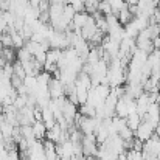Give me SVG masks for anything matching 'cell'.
<instances>
[{
    "mask_svg": "<svg viewBox=\"0 0 160 160\" xmlns=\"http://www.w3.org/2000/svg\"><path fill=\"white\" fill-rule=\"evenodd\" d=\"M81 145H82V154H84L86 157H89V156H97V154H98V146H100V143H98L95 134H87V135H84Z\"/></svg>",
    "mask_w": 160,
    "mask_h": 160,
    "instance_id": "1",
    "label": "cell"
},
{
    "mask_svg": "<svg viewBox=\"0 0 160 160\" xmlns=\"http://www.w3.org/2000/svg\"><path fill=\"white\" fill-rule=\"evenodd\" d=\"M154 131H156V124H152V123L148 121V120H143L142 124L138 126V129L135 131V137L145 143L146 140H149V138L154 135Z\"/></svg>",
    "mask_w": 160,
    "mask_h": 160,
    "instance_id": "2",
    "label": "cell"
},
{
    "mask_svg": "<svg viewBox=\"0 0 160 160\" xmlns=\"http://www.w3.org/2000/svg\"><path fill=\"white\" fill-rule=\"evenodd\" d=\"M48 92H50V97L56 100V98H61V97H65V84L59 79V78H52V81L48 82Z\"/></svg>",
    "mask_w": 160,
    "mask_h": 160,
    "instance_id": "3",
    "label": "cell"
},
{
    "mask_svg": "<svg viewBox=\"0 0 160 160\" xmlns=\"http://www.w3.org/2000/svg\"><path fill=\"white\" fill-rule=\"evenodd\" d=\"M17 118H19V124L23 126V124H33L36 121L34 118V107L27 106L20 110H17Z\"/></svg>",
    "mask_w": 160,
    "mask_h": 160,
    "instance_id": "4",
    "label": "cell"
},
{
    "mask_svg": "<svg viewBox=\"0 0 160 160\" xmlns=\"http://www.w3.org/2000/svg\"><path fill=\"white\" fill-rule=\"evenodd\" d=\"M61 110H62V115H64V117L73 124V120H75L76 113L79 112L78 104H75V103H72L68 98H65L64 103H62V106H61Z\"/></svg>",
    "mask_w": 160,
    "mask_h": 160,
    "instance_id": "5",
    "label": "cell"
},
{
    "mask_svg": "<svg viewBox=\"0 0 160 160\" xmlns=\"http://www.w3.org/2000/svg\"><path fill=\"white\" fill-rule=\"evenodd\" d=\"M97 31H98L97 22H95L93 16H90V17H89V20H87V23L81 28V36H82L87 42H90V39L97 34Z\"/></svg>",
    "mask_w": 160,
    "mask_h": 160,
    "instance_id": "6",
    "label": "cell"
},
{
    "mask_svg": "<svg viewBox=\"0 0 160 160\" xmlns=\"http://www.w3.org/2000/svg\"><path fill=\"white\" fill-rule=\"evenodd\" d=\"M143 120H148V121H151L152 124H157L160 123V107H159V103H152L149 109H148V112H146V115H145V118Z\"/></svg>",
    "mask_w": 160,
    "mask_h": 160,
    "instance_id": "7",
    "label": "cell"
},
{
    "mask_svg": "<svg viewBox=\"0 0 160 160\" xmlns=\"http://www.w3.org/2000/svg\"><path fill=\"white\" fill-rule=\"evenodd\" d=\"M89 17H90V14H89V12H86V11H79V12H76V14H75V17H73V20H72L73 30H81V28L87 23Z\"/></svg>",
    "mask_w": 160,
    "mask_h": 160,
    "instance_id": "8",
    "label": "cell"
},
{
    "mask_svg": "<svg viewBox=\"0 0 160 160\" xmlns=\"http://www.w3.org/2000/svg\"><path fill=\"white\" fill-rule=\"evenodd\" d=\"M31 126H33L34 137H36L38 140H44V138H45V135H47V131H48V128L45 126V123H44L42 120H36Z\"/></svg>",
    "mask_w": 160,
    "mask_h": 160,
    "instance_id": "9",
    "label": "cell"
},
{
    "mask_svg": "<svg viewBox=\"0 0 160 160\" xmlns=\"http://www.w3.org/2000/svg\"><path fill=\"white\" fill-rule=\"evenodd\" d=\"M117 17H118V20H120V23L123 25V27H126L132 19H134V14L131 12V9H129V6L126 5V6H123L118 12H117Z\"/></svg>",
    "mask_w": 160,
    "mask_h": 160,
    "instance_id": "10",
    "label": "cell"
},
{
    "mask_svg": "<svg viewBox=\"0 0 160 160\" xmlns=\"http://www.w3.org/2000/svg\"><path fill=\"white\" fill-rule=\"evenodd\" d=\"M142 121H143V118L138 115V112H132V113H129V115H128V118H126L128 128H131L134 132L138 129V126L142 124Z\"/></svg>",
    "mask_w": 160,
    "mask_h": 160,
    "instance_id": "11",
    "label": "cell"
},
{
    "mask_svg": "<svg viewBox=\"0 0 160 160\" xmlns=\"http://www.w3.org/2000/svg\"><path fill=\"white\" fill-rule=\"evenodd\" d=\"M44 148H45V156L48 160H58L59 156H58V151H56V143L52 142V140H45L44 142Z\"/></svg>",
    "mask_w": 160,
    "mask_h": 160,
    "instance_id": "12",
    "label": "cell"
},
{
    "mask_svg": "<svg viewBox=\"0 0 160 160\" xmlns=\"http://www.w3.org/2000/svg\"><path fill=\"white\" fill-rule=\"evenodd\" d=\"M11 33V36H12V42H14V48L16 50H19V48H22V47H25V44H27V41H25V38L20 34V31H9Z\"/></svg>",
    "mask_w": 160,
    "mask_h": 160,
    "instance_id": "13",
    "label": "cell"
},
{
    "mask_svg": "<svg viewBox=\"0 0 160 160\" xmlns=\"http://www.w3.org/2000/svg\"><path fill=\"white\" fill-rule=\"evenodd\" d=\"M62 56V50L61 48H50L47 52V62H52V64H58L59 59Z\"/></svg>",
    "mask_w": 160,
    "mask_h": 160,
    "instance_id": "14",
    "label": "cell"
},
{
    "mask_svg": "<svg viewBox=\"0 0 160 160\" xmlns=\"http://www.w3.org/2000/svg\"><path fill=\"white\" fill-rule=\"evenodd\" d=\"M33 58H34V56L30 53L25 47H22V48H19V50H17V61H19V62H22V64L30 62Z\"/></svg>",
    "mask_w": 160,
    "mask_h": 160,
    "instance_id": "15",
    "label": "cell"
},
{
    "mask_svg": "<svg viewBox=\"0 0 160 160\" xmlns=\"http://www.w3.org/2000/svg\"><path fill=\"white\" fill-rule=\"evenodd\" d=\"M100 2L101 0H84V11L89 12V14H93L98 11V6H100Z\"/></svg>",
    "mask_w": 160,
    "mask_h": 160,
    "instance_id": "16",
    "label": "cell"
},
{
    "mask_svg": "<svg viewBox=\"0 0 160 160\" xmlns=\"http://www.w3.org/2000/svg\"><path fill=\"white\" fill-rule=\"evenodd\" d=\"M79 112L86 117H97V107L89 104V103H84L79 106Z\"/></svg>",
    "mask_w": 160,
    "mask_h": 160,
    "instance_id": "17",
    "label": "cell"
},
{
    "mask_svg": "<svg viewBox=\"0 0 160 160\" xmlns=\"http://www.w3.org/2000/svg\"><path fill=\"white\" fill-rule=\"evenodd\" d=\"M0 42L3 45V48H8V47H12L14 48V42H12V36L9 31H5V33H0Z\"/></svg>",
    "mask_w": 160,
    "mask_h": 160,
    "instance_id": "18",
    "label": "cell"
},
{
    "mask_svg": "<svg viewBox=\"0 0 160 160\" xmlns=\"http://www.w3.org/2000/svg\"><path fill=\"white\" fill-rule=\"evenodd\" d=\"M28 106V95H17L16 98H14V107L17 109V110H20V109H23V107Z\"/></svg>",
    "mask_w": 160,
    "mask_h": 160,
    "instance_id": "19",
    "label": "cell"
},
{
    "mask_svg": "<svg viewBox=\"0 0 160 160\" xmlns=\"http://www.w3.org/2000/svg\"><path fill=\"white\" fill-rule=\"evenodd\" d=\"M75 14H76V9H75L70 3H65V6H64V12H62V17H64L65 20L72 22L73 17H75Z\"/></svg>",
    "mask_w": 160,
    "mask_h": 160,
    "instance_id": "20",
    "label": "cell"
},
{
    "mask_svg": "<svg viewBox=\"0 0 160 160\" xmlns=\"http://www.w3.org/2000/svg\"><path fill=\"white\" fill-rule=\"evenodd\" d=\"M98 11H100L103 16H109V14H112V12H113V11H112V6H110V3H109L107 0H101V2H100Z\"/></svg>",
    "mask_w": 160,
    "mask_h": 160,
    "instance_id": "21",
    "label": "cell"
},
{
    "mask_svg": "<svg viewBox=\"0 0 160 160\" xmlns=\"http://www.w3.org/2000/svg\"><path fill=\"white\" fill-rule=\"evenodd\" d=\"M107 2L110 3L113 14H117V12H118L123 6H126V0H107Z\"/></svg>",
    "mask_w": 160,
    "mask_h": 160,
    "instance_id": "22",
    "label": "cell"
},
{
    "mask_svg": "<svg viewBox=\"0 0 160 160\" xmlns=\"http://www.w3.org/2000/svg\"><path fill=\"white\" fill-rule=\"evenodd\" d=\"M5 31H8V22L3 17V12H2L0 14V33H5Z\"/></svg>",
    "mask_w": 160,
    "mask_h": 160,
    "instance_id": "23",
    "label": "cell"
},
{
    "mask_svg": "<svg viewBox=\"0 0 160 160\" xmlns=\"http://www.w3.org/2000/svg\"><path fill=\"white\" fill-rule=\"evenodd\" d=\"M41 2H42V0H28V5H30L31 8H39Z\"/></svg>",
    "mask_w": 160,
    "mask_h": 160,
    "instance_id": "24",
    "label": "cell"
},
{
    "mask_svg": "<svg viewBox=\"0 0 160 160\" xmlns=\"http://www.w3.org/2000/svg\"><path fill=\"white\" fill-rule=\"evenodd\" d=\"M152 44H154V48L160 50V36H157L156 39H152Z\"/></svg>",
    "mask_w": 160,
    "mask_h": 160,
    "instance_id": "25",
    "label": "cell"
},
{
    "mask_svg": "<svg viewBox=\"0 0 160 160\" xmlns=\"http://www.w3.org/2000/svg\"><path fill=\"white\" fill-rule=\"evenodd\" d=\"M115 160H128V154H126V151H124V152H120V154L117 156V159Z\"/></svg>",
    "mask_w": 160,
    "mask_h": 160,
    "instance_id": "26",
    "label": "cell"
},
{
    "mask_svg": "<svg viewBox=\"0 0 160 160\" xmlns=\"http://www.w3.org/2000/svg\"><path fill=\"white\" fill-rule=\"evenodd\" d=\"M5 64H6V59H5V56L2 54V52H0V70L5 67Z\"/></svg>",
    "mask_w": 160,
    "mask_h": 160,
    "instance_id": "27",
    "label": "cell"
},
{
    "mask_svg": "<svg viewBox=\"0 0 160 160\" xmlns=\"http://www.w3.org/2000/svg\"><path fill=\"white\" fill-rule=\"evenodd\" d=\"M140 0H126V5H138Z\"/></svg>",
    "mask_w": 160,
    "mask_h": 160,
    "instance_id": "28",
    "label": "cell"
},
{
    "mask_svg": "<svg viewBox=\"0 0 160 160\" xmlns=\"http://www.w3.org/2000/svg\"><path fill=\"white\" fill-rule=\"evenodd\" d=\"M154 134L160 137V123H157V124H156V131H154Z\"/></svg>",
    "mask_w": 160,
    "mask_h": 160,
    "instance_id": "29",
    "label": "cell"
},
{
    "mask_svg": "<svg viewBox=\"0 0 160 160\" xmlns=\"http://www.w3.org/2000/svg\"><path fill=\"white\" fill-rule=\"evenodd\" d=\"M2 50H3V45H2V42H0V52H2Z\"/></svg>",
    "mask_w": 160,
    "mask_h": 160,
    "instance_id": "30",
    "label": "cell"
},
{
    "mask_svg": "<svg viewBox=\"0 0 160 160\" xmlns=\"http://www.w3.org/2000/svg\"><path fill=\"white\" fill-rule=\"evenodd\" d=\"M154 2H156V3H159V2H160V0H154Z\"/></svg>",
    "mask_w": 160,
    "mask_h": 160,
    "instance_id": "31",
    "label": "cell"
},
{
    "mask_svg": "<svg viewBox=\"0 0 160 160\" xmlns=\"http://www.w3.org/2000/svg\"><path fill=\"white\" fill-rule=\"evenodd\" d=\"M159 92H160V81H159Z\"/></svg>",
    "mask_w": 160,
    "mask_h": 160,
    "instance_id": "32",
    "label": "cell"
},
{
    "mask_svg": "<svg viewBox=\"0 0 160 160\" xmlns=\"http://www.w3.org/2000/svg\"><path fill=\"white\" fill-rule=\"evenodd\" d=\"M58 160H64V159H58Z\"/></svg>",
    "mask_w": 160,
    "mask_h": 160,
    "instance_id": "33",
    "label": "cell"
}]
</instances>
